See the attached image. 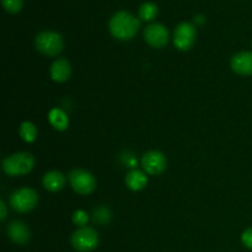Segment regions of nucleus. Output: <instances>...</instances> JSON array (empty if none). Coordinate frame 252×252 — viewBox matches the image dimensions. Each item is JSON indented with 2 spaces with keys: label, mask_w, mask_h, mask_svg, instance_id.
<instances>
[{
  "label": "nucleus",
  "mask_w": 252,
  "mask_h": 252,
  "mask_svg": "<svg viewBox=\"0 0 252 252\" xmlns=\"http://www.w3.org/2000/svg\"><path fill=\"white\" fill-rule=\"evenodd\" d=\"M140 26L139 20L127 11H118L111 17L108 29L111 34L120 41L133 38Z\"/></svg>",
  "instance_id": "f257e3e1"
},
{
  "label": "nucleus",
  "mask_w": 252,
  "mask_h": 252,
  "mask_svg": "<svg viewBox=\"0 0 252 252\" xmlns=\"http://www.w3.org/2000/svg\"><path fill=\"white\" fill-rule=\"evenodd\" d=\"M33 166L34 159L29 153H16L11 157H7L2 162V170L9 176L29 174Z\"/></svg>",
  "instance_id": "f03ea898"
},
{
  "label": "nucleus",
  "mask_w": 252,
  "mask_h": 252,
  "mask_svg": "<svg viewBox=\"0 0 252 252\" xmlns=\"http://www.w3.org/2000/svg\"><path fill=\"white\" fill-rule=\"evenodd\" d=\"M36 48L41 53L48 57H57L62 53L64 48L63 38L59 33L53 31H44L41 32L36 37Z\"/></svg>",
  "instance_id": "7ed1b4c3"
},
{
  "label": "nucleus",
  "mask_w": 252,
  "mask_h": 252,
  "mask_svg": "<svg viewBox=\"0 0 252 252\" xmlns=\"http://www.w3.org/2000/svg\"><path fill=\"white\" fill-rule=\"evenodd\" d=\"M38 194L34 189L24 187L10 196V206L17 213H27L37 206Z\"/></svg>",
  "instance_id": "20e7f679"
},
{
  "label": "nucleus",
  "mask_w": 252,
  "mask_h": 252,
  "mask_svg": "<svg viewBox=\"0 0 252 252\" xmlns=\"http://www.w3.org/2000/svg\"><path fill=\"white\" fill-rule=\"evenodd\" d=\"M71 245L79 252H90L98 245V234L90 226H83L71 235Z\"/></svg>",
  "instance_id": "39448f33"
},
{
  "label": "nucleus",
  "mask_w": 252,
  "mask_h": 252,
  "mask_svg": "<svg viewBox=\"0 0 252 252\" xmlns=\"http://www.w3.org/2000/svg\"><path fill=\"white\" fill-rule=\"evenodd\" d=\"M69 182L74 191L81 196L93 193L96 189V180L89 171L83 169H74L69 172Z\"/></svg>",
  "instance_id": "423d86ee"
},
{
  "label": "nucleus",
  "mask_w": 252,
  "mask_h": 252,
  "mask_svg": "<svg viewBox=\"0 0 252 252\" xmlns=\"http://www.w3.org/2000/svg\"><path fill=\"white\" fill-rule=\"evenodd\" d=\"M196 39V29L189 22H181L175 29L174 44L180 51H189L192 48Z\"/></svg>",
  "instance_id": "0eeeda50"
},
{
  "label": "nucleus",
  "mask_w": 252,
  "mask_h": 252,
  "mask_svg": "<svg viewBox=\"0 0 252 252\" xmlns=\"http://www.w3.org/2000/svg\"><path fill=\"white\" fill-rule=\"evenodd\" d=\"M144 39L154 48H162L169 42V31L161 24H150L144 30Z\"/></svg>",
  "instance_id": "6e6552de"
},
{
  "label": "nucleus",
  "mask_w": 252,
  "mask_h": 252,
  "mask_svg": "<svg viewBox=\"0 0 252 252\" xmlns=\"http://www.w3.org/2000/svg\"><path fill=\"white\" fill-rule=\"evenodd\" d=\"M166 158L160 152H148L142 158V166L148 175H160L166 169Z\"/></svg>",
  "instance_id": "1a4fd4ad"
},
{
  "label": "nucleus",
  "mask_w": 252,
  "mask_h": 252,
  "mask_svg": "<svg viewBox=\"0 0 252 252\" xmlns=\"http://www.w3.org/2000/svg\"><path fill=\"white\" fill-rule=\"evenodd\" d=\"M230 65L233 71L239 75H252V52H240L231 58Z\"/></svg>",
  "instance_id": "9d476101"
},
{
  "label": "nucleus",
  "mask_w": 252,
  "mask_h": 252,
  "mask_svg": "<svg viewBox=\"0 0 252 252\" xmlns=\"http://www.w3.org/2000/svg\"><path fill=\"white\" fill-rule=\"evenodd\" d=\"M71 75V65L65 58H59L52 64L51 78L56 83H64Z\"/></svg>",
  "instance_id": "9b49d317"
},
{
  "label": "nucleus",
  "mask_w": 252,
  "mask_h": 252,
  "mask_svg": "<svg viewBox=\"0 0 252 252\" xmlns=\"http://www.w3.org/2000/svg\"><path fill=\"white\" fill-rule=\"evenodd\" d=\"M7 234L9 238L19 245H24L31 238V231L22 221H12L7 228Z\"/></svg>",
  "instance_id": "f8f14e48"
},
{
  "label": "nucleus",
  "mask_w": 252,
  "mask_h": 252,
  "mask_svg": "<svg viewBox=\"0 0 252 252\" xmlns=\"http://www.w3.org/2000/svg\"><path fill=\"white\" fill-rule=\"evenodd\" d=\"M43 186L49 192H58L65 186V176L59 171H49L43 176Z\"/></svg>",
  "instance_id": "ddd939ff"
},
{
  "label": "nucleus",
  "mask_w": 252,
  "mask_h": 252,
  "mask_svg": "<svg viewBox=\"0 0 252 252\" xmlns=\"http://www.w3.org/2000/svg\"><path fill=\"white\" fill-rule=\"evenodd\" d=\"M148 184V176L140 170H132L126 175V185L132 191H140Z\"/></svg>",
  "instance_id": "4468645a"
},
{
  "label": "nucleus",
  "mask_w": 252,
  "mask_h": 252,
  "mask_svg": "<svg viewBox=\"0 0 252 252\" xmlns=\"http://www.w3.org/2000/svg\"><path fill=\"white\" fill-rule=\"evenodd\" d=\"M49 122L51 125L56 128L57 130H65L69 126L68 116L64 111L59 110V108H53L49 112Z\"/></svg>",
  "instance_id": "2eb2a0df"
},
{
  "label": "nucleus",
  "mask_w": 252,
  "mask_h": 252,
  "mask_svg": "<svg viewBox=\"0 0 252 252\" xmlns=\"http://www.w3.org/2000/svg\"><path fill=\"white\" fill-rule=\"evenodd\" d=\"M20 137L27 143L34 142L37 137V129L33 123L24 122L20 126Z\"/></svg>",
  "instance_id": "dca6fc26"
},
{
  "label": "nucleus",
  "mask_w": 252,
  "mask_h": 252,
  "mask_svg": "<svg viewBox=\"0 0 252 252\" xmlns=\"http://www.w3.org/2000/svg\"><path fill=\"white\" fill-rule=\"evenodd\" d=\"M158 6L154 2H144L139 7V17L143 21H152L157 17Z\"/></svg>",
  "instance_id": "f3484780"
},
{
  "label": "nucleus",
  "mask_w": 252,
  "mask_h": 252,
  "mask_svg": "<svg viewBox=\"0 0 252 252\" xmlns=\"http://www.w3.org/2000/svg\"><path fill=\"white\" fill-rule=\"evenodd\" d=\"M2 6L10 14H16L21 10L22 0H1Z\"/></svg>",
  "instance_id": "a211bd4d"
},
{
  "label": "nucleus",
  "mask_w": 252,
  "mask_h": 252,
  "mask_svg": "<svg viewBox=\"0 0 252 252\" xmlns=\"http://www.w3.org/2000/svg\"><path fill=\"white\" fill-rule=\"evenodd\" d=\"M88 221H89V216L85 211L79 209V211L74 212L73 223L75 224V225H78L79 228H83V226H85L86 224H88Z\"/></svg>",
  "instance_id": "6ab92c4d"
},
{
  "label": "nucleus",
  "mask_w": 252,
  "mask_h": 252,
  "mask_svg": "<svg viewBox=\"0 0 252 252\" xmlns=\"http://www.w3.org/2000/svg\"><path fill=\"white\" fill-rule=\"evenodd\" d=\"M241 240H243V244L246 248L252 250V228L246 229V230L244 231L243 235H241Z\"/></svg>",
  "instance_id": "aec40b11"
},
{
  "label": "nucleus",
  "mask_w": 252,
  "mask_h": 252,
  "mask_svg": "<svg viewBox=\"0 0 252 252\" xmlns=\"http://www.w3.org/2000/svg\"><path fill=\"white\" fill-rule=\"evenodd\" d=\"M0 209H1V214H0V219L1 220H5V218H6V206H5L4 201L0 202Z\"/></svg>",
  "instance_id": "412c9836"
}]
</instances>
